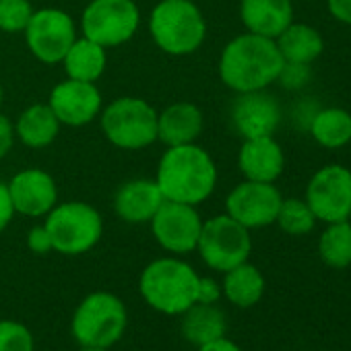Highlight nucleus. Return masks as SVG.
I'll return each instance as SVG.
<instances>
[{"label":"nucleus","mask_w":351,"mask_h":351,"mask_svg":"<svg viewBox=\"0 0 351 351\" xmlns=\"http://www.w3.org/2000/svg\"><path fill=\"white\" fill-rule=\"evenodd\" d=\"M155 182L165 201L199 207L217 186V165L197 143L167 147L157 163Z\"/></svg>","instance_id":"f257e3e1"},{"label":"nucleus","mask_w":351,"mask_h":351,"mask_svg":"<svg viewBox=\"0 0 351 351\" xmlns=\"http://www.w3.org/2000/svg\"><path fill=\"white\" fill-rule=\"evenodd\" d=\"M283 69L281 52L271 38L256 34L236 36L219 56V79L234 93L263 91L273 85Z\"/></svg>","instance_id":"f03ea898"},{"label":"nucleus","mask_w":351,"mask_h":351,"mask_svg":"<svg viewBox=\"0 0 351 351\" xmlns=\"http://www.w3.org/2000/svg\"><path fill=\"white\" fill-rule=\"evenodd\" d=\"M199 277L201 275L182 258L165 256L151 261L143 269L138 291L153 310L167 316H180L197 302Z\"/></svg>","instance_id":"7ed1b4c3"},{"label":"nucleus","mask_w":351,"mask_h":351,"mask_svg":"<svg viewBox=\"0 0 351 351\" xmlns=\"http://www.w3.org/2000/svg\"><path fill=\"white\" fill-rule=\"evenodd\" d=\"M155 46L169 56H191L207 38V21L193 0H159L149 17Z\"/></svg>","instance_id":"20e7f679"},{"label":"nucleus","mask_w":351,"mask_h":351,"mask_svg":"<svg viewBox=\"0 0 351 351\" xmlns=\"http://www.w3.org/2000/svg\"><path fill=\"white\" fill-rule=\"evenodd\" d=\"M104 136L118 149L141 151L157 141V110L143 97H116L101 108Z\"/></svg>","instance_id":"39448f33"},{"label":"nucleus","mask_w":351,"mask_h":351,"mask_svg":"<svg viewBox=\"0 0 351 351\" xmlns=\"http://www.w3.org/2000/svg\"><path fill=\"white\" fill-rule=\"evenodd\" d=\"M128 324L124 302L112 291H93L81 300L71 330L81 347H114Z\"/></svg>","instance_id":"423d86ee"},{"label":"nucleus","mask_w":351,"mask_h":351,"mask_svg":"<svg viewBox=\"0 0 351 351\" xmlns=\"http://www.w3.org/2000/svg\"><path fill=\"white\" fill-rule=\"evenodd\" d=\"M52 250L64 256H79L97 246L104 236V219L99 211L85 201L58 203L44 221Z\"/></svg>","instance_id":"0eeeda50"},{"label":"nucleus","mask_w":351,"mask_h":351,"mask_svg":"<svg viewBox=\"0 0 351 351\" xmlns=\"http://www.w3.org/2000/svg\"><path fill=\"white\" fill-rule=\"evenodd\" d=\"M197 252L201 254L203 263L209 269L217 273H226L250 258L252 252L250 230H246L242 223L232 219L228 213L215 215L203 221Z\"/></svg>","instance_id":"6e6552de"},{"label":"nucleus","mask_w":351,"mask_h":351,"mask_svg":"<svg viewBox=\"0 0 351 351\" xmlns=\"http://www.w3.org/2000/svg\"><path fill=\"white\" fill-rule=\"evenodd\" d=\"M138 27L141 11L134 0H91L81 15L83 36L106 50L130 42Z\"/></svg>","instance_id":"1a4fd4ad"},{"label":"nucleus","mask_w":351,"mask_h":351,"mask_svg":"<svg viewBox=\"0 0 351 351\" xmlns=\"http://www.w3.org/2000/svg\"><path fill=\"white\" fill-rule=\"evenodd\" d=\"M23 34L27 50L42 64H60L79 38L73 17L62 9L50 7L34 11Z\"/></svg>","instance_id":"9d476101"},{"label":"nucleus","mask_w":351,"mask_h":351,"mask_svg":"<svg viewBox=\"0 0 351 351\" xmlns=\"http://www.w3.org/2000/svg\"><path fill=\"white\" fill-rule=\"evenodd\" d=\"M304 201L316 221H347L351 213V169L339 163L320 167L306 186Z\"/></svg>","instance_id":"9b49d317"},{"label":"nucleus","mask_w":351,"mask_h":351,"mask_svg":"<svg viewBox=\"0 0 351 351\" xmlns=\"http://www.w3.org/2000/svg\"><path fill=\"white\" fill-rule=\"evenodd\" d=\"M149 223L155 242L169 254L184 256L197 250L203 230V219L197 207L163 201Z\"/></svg>","instance_id":"f8f14e48"},{"label":"nucleus","mask_w":351,"mask_h":351,"mask_svg":"<svg viewBox=\"0 0 351 351\" xmlns=\"http://www.w3.org/2000/svg\"><path fill=\"white\" fill-rule=\"evenodd\" d=\"M281 201L283 197L275 184L244 180L230 191L226 213L246 230H261L275 223Z\"/></svg>","instance_id":"ddd939ff"},{"label":"nucleus","mask_w":351,"mask_h":351,"mask_svg":"<svg viewBox=\"0 0 351 351\" xmlns=\"http://www.w3.org/2000/svg\"><path fill=\"white\" fill-rule=\"evenodd\" d=\"M48 106L52 108L62 126L81 128L99 118L104 97L95 83L75 81L66 77L50 91Z\"/></svg>","instance_id":"4468645a"},{"label":"nucleus","mask_w":351,"mask_h":351,"mask_svg":"<svg viewBox=\"0 0 351 351\" xmlns=\"http://www.w3.org/2000/svg\"><path fill=\"white\" fill-rule=\"evenodd\" d=\"M15 213L23 217H46L58 205V186L52 173L40 167H27L7 182Z\"/></svg>","instance_id":"2eb2a0df"},{"label":"nucleus","mask_w":351,"mask_h":351,"mask_svg":"<svg viewBox=\"0 0 351 351\" xmlns=\"http://www.w3.org/2000/svg\"><path fill=\"white\" fill-rule=\"evenodd\" d=\"M232 122L242 138L273 136L281 122L279 101L267 89L238 93L232 106Z\"/></svg>","instance_id":"dca6fc26"},{"label":"nucleus","mask_w":351,"mask_h":351,"mask_svg":"<svg viewBox=\"0 0 351 351\" xmlns=\"http://www.w3.org/2000/svg\"><path fill=\"white\" fill-rule=\"evenodd\" d=\"M238 167L244 180L275 184V180L283 173L285 155L281 145L273 136L244 138L238 153Z\"/></svg>","instance_id":"f3484780"},{"label":"nucleus","mask_w":351,"mask_h":351,"mask_svg":"<svg viewBox=\"0 0 351 351\" xmlns=\"http://www.w3.org/2000/svg\"><path fill=\"white\" fill-rule=\"evenodd\" d=\"M163 195L155 178H134L126 180L114 195V213L132 226L149 223L157 209L163 205Z\"/></svg>","instance_id":"a211bd4d"},{"label":"nucleus","mask_w":351,"mask_h":351,"mask_svg":"<svg viewBox=\"0 0 351 351\" xmlns=\"http://www.w3.org/2000/svg\"><path fill=\"white\" fill-rule=\"evenodd\" d=\"M203 128V110L193 101H173L157 112V141L165 147L197 143Z\"/></svg>","instance_id":"6ab92c4d"},{"label":"nucleus","mask_w":351,"mask_h":351,"mask_svg":"<svg viewBox=\"0 0 351 351\" xmlns=\"http://www.w3.org/2000/svg\"><path fill=\"white\" fill-rule=\"evenodd\" d=\"M240 19L246 32L275 40L293 21L291 0H242Z\"/></svg>","instance_id":"aec40b11"},{"label":"nucleus","mask_w":351,"mask_h":351,"mask_svg":"<svg viewBox=\"0 0 351 351\" xmlns=\"http://www.w3.org/2000/svg\"><path fill=\"white\" fill-rule=\"evenodd\" d=\"M15 124V136L29 149H46L60 134V120L48 104L27 106Z\"/></svg>","instance_id":"412c9836"},{"label":"nucleus","mask_w":351,"mask_h":351,"mask_svg":"<svg viewBox=\"0 0 351 351\" xmlns=\"http://www.w3.org/2000/svg\"><path fill=\"white\" fill-rule=\"evenodd\" d=\"M275 44L281 52L283 62H293V64H312L324 52V40L320 32L308 23L291 21L275 38Z\"/></svg>","instance_id":"4be33fe9"},{"label":"nucleus","mask_w":351,"mask_h":351,"mask_svg":"<svg viewBox=\"0 0 351 351\" xmlns=\"http://www.w3.org/2000/svg\"><path fill=\"white\" fill-rule=\"evenodd\" d=\"M180 330L189 343L195 347H201L205 343H211L215 339L226 337L228 320L221 308L217 304H199L195 302L186 312L180 314Z\"/></svg>","instance_id":"5701e85b"},{"label":"nucleus","mask_w":351,"mask_h":351,"mask_svg":"<svg viewBox=\"0 0 351 351\" xmlns=\"http://www.w3.org/2000/svg\"><path fill=\"white\" fill-rule=\"evenodd\" d=\"M60 64L64 66V73L69 79L97 83L101 79V75L106 73L108 54H106L104 46L81 36L73 42V46L69 48V52Z\"/></svg>","instance_id":"b1692460"},{"label":"nucleus","mask_w":351,"mask_h":351,"mask_svg":"<svg viewBox=\"0 0 351 351\" xmlns=\"http://www.w3.org/2000/svg\"><path fill=\"white\" fill-rule=\"evenodd\" d=\"M221 291L230 304L238 308H252L263 300L265 293V277L258 267L248 261L226 271L221 281Z\"/></svg>","instance_id":"393cba45"},{"label":"nucleus","mask_w":351,"mask_h":351,"mask_svg":"<svg viewBox=\"0 0 351 351\" xmlns=\"http://www.w3.org/2000/svg\"><path fill=\"white\" fill-rule=\"evenodd\" d=\"M310 134L324 149L351 143V114L343 108H324L310 118Z\"/></svg>","instance_id":"a878e982"},{"label":"nucleus","mask_w":351,"mask_h":351,"mask_svg":"<svg viewBox=\"0 0 351 351\" xmlns=\"http://www.w3.org/2000/svg\"><path fill=\"white\" fill-rule=\"evenodd\" d=\"M318 256L330 269H345L351 265V221L326 223L318 238Z\"/></svg>","instance_id":"bb28decb"},{"label":"nucleus","mask_w":351,"mask_h":351,"mask_svg":"<svg viewBox=\"0 0 351 351\" xmlns=\"http://www.w3.org/2000/svg\"><path fill=\"white\" fill-rule=\"evenodd\" d=\"M275 223L287 236H306L314 230L316 217L304 199H283Z\"/></svg>","instance_id":"cd10ccee"},{"label":"nucleus","mask_w":351,"mask_h":351,"mask_svg":"<svg viewBox=\"0 0 351 351\" xmlns=\"http://www.w3.org/2000/svg\"><path fill=\"white\" fill-rule=\"evenodd\" d=\"M34 7L29 0H0V32L5 34H23Z\"/></svg>","instance_id":"c85d7f7f"},{"label":"nucleus","mask_w":351,"mask_h":351,"mask_svg":"<svg viewBox=\"0 0 351 351\" xmlns=\"http://www.w3.org/2000/svg\"><path fill=\"white\" fill-rule=\"evenodd\" d=\"M32 330L19 320H0V351H34Z\"/></svg>","instance_id":"c756f323"},{"label":"nucleus","mask_w":351,"mask_h":351,"mask_svg":"<svg viewBox=\"0 0 351 351\" xmlns=\"http://www.w3.org/2000/svg\"><path fill=\"white\" fill-rule=\"evenodd\" d=\"M310 79V64H293V62H283V69L277 77V81L285 89H300L306 85Z\"/></svg>","instance_id":"7c9ffc66"},{"label":"nucleus","mask_w":351,"mask_h":351,"mask_svg":"<svg viewBox=\"0 0 351 351\" xmlns=\"http://www.w3.org/2000/svg\"><path fill=\"white\" fill-rule=\"evenodd\" d=\"M27 248L34 252V254H48L52 252V238L46 230V226H34L29 232H27Z\"/></svg>","instance_id":"2f4dec72"},{"label":"nucleus","mask_w":351,"mask_h":351,"mask_svg":"<svg viewBox=\"0 0 351 351\" xmlns=\"http://www.w3.org/2000/svg\"><path fill=\"white\" fill-rule=\"evenodd\" d=\"M223 295L221 283L213 277H199V289H197V302L199 304H217Z\"/></svg>","instance_id":"473e14b6"},{"label":"nucleus","mask_w":351,"mask_h":351,"mask_svg":"<svg viewBox=\"0 0 351 351\" xmlns=\"http://www.w3.org/2000/svg\"><path fill=\"white\" fill-rule=\"evenodd\" d=\"M15 124L9 116L0 112V161H3L15 145Z\"/></svg>","instance_id":"72a5a7b5"},{"label":"nucleus","mask_w":351,"mask_h":351,"mask_svg":"<svg viewBox=\"0 0 351 351\" xmlns=\"http://www.w3.org/2000/svg\"><path fill=\"white\" fill-rule=\"evenodd\" d=\"M15 217V207L5 182H0V234H3Z\"/></svg>","instance_id":"f704fd0d"},{"label":"nucleus","mask_w":351,"mask_h":351,"mask_svg":"<svg viewBox=\"0 0 351 351\" xmlns=\"http://www.w3.org/2000/svg\"><path fill=\"white\" fill-rule=\"evenodd\" d=\"M326 7L335 21L351 25V0H326Z\"/></svg>","instance_id":"c9c22d12"},{"label":"nucleus","mask_w":351,"mask_h":351,"mask_svg":"<svg viewBox=\"0 0 351 351\" xmlns=\"http://www.w3.org/2000/svg\"><path fill=\"white\" fill-rule=\"evenodd\" d=\"M197 351H242V349L234 341H230L228 337H221V339H215L211 343L197 347Z\"/></svg>","instance_id":"e433bc0d"},{"label":"nucleus","mask_w":351,"mask_h":351,"mask_svg":"<svg viewBox=\"0 0 351 351\" xmlns=\"http://www.w3.org/2000/svg\"><path fill=\"white\" fill-rule=\"evenodd\" d=\"M79 351H110L108 347H81Z\"/></svg>","instance_id":"4c0bfd02"},{"label":"nucleus","mask_w":351,"mask_h":351,"mask_svg":"<svg viewBox=\"0 0 351 351\" xmlns=\"http://www.w3.org/2000/svg\"><path fill=\"white\" fill-rule=\"evenodd\" d=\"M3 101H5V89H3V83H0V108H3Z\"/></svg>","instance_id":"58836bf2"},{"label":"nucleus","mask_w":351,"mask_h":351,"mask_svg":"<svg viewBox=\"0 0 351 351\" xmlns=\"http://www.w3.org/2000/svg\"><path fill=\"white\" fill-rule=\"evenodd\" d=\"M349 221H351V213H349Z\"/></svg>","instance_id":"ea45409f"}]
</instances>
